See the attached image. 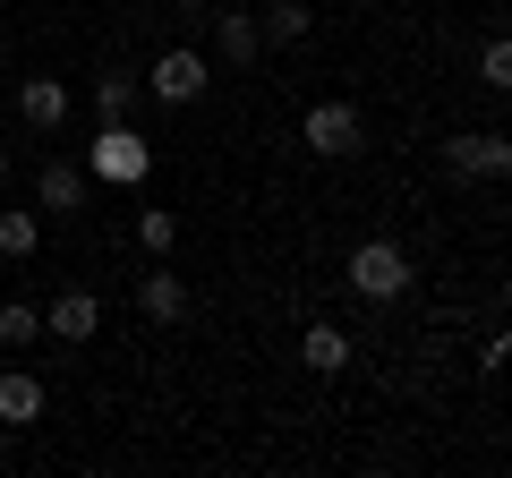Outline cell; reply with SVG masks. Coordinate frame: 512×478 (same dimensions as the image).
Listing matches in <instances>:
<instances>
[{"instance_id": "obj_11", "label": "cell", "mask_w": 512, "mask_h": 478, "mask_svg": "<svg viewBox=\"0 0 512 478\" xmlns=\"http://www.w3.org/2000/svg\"><path fill=\"white\" fill-rule=\"evenodd\" d=\"M35 197H43V214H77L86 205V163H43Z\"/></svg>"}, {"instance_id": "obj_4", "label": "cell", "mask_w": 512, "mask_h": 478, "mask_svg": "<svg viewBox=\"0 0 512 478\" xmlns=\"http://www.w3.org/2000/svg\"><path fill=\"white\" fill-rule=\"evenodd\" d=\"M205 86H214L205 52H163V60H154V77H146V94H154V103H171V111H188Z\"/></svg>"}, {"instance_id": "obj_7", "label": "cell", "mask_w": 512, "mask_h": 478, "mask_svg": "<svg viewBox=\"0 0 512 478\" xmlns=\"http://www.w3.org/2000/svg\"><path fill=\"white\" fill-rule=\"evenodd\" d=\"M137 308H146L154 325H188V282L171 274V265H154V274L137 282Z\"/></svg>"}, {"instance_id": "obj_19", "label": "cell", "mask_w": 512, "mask_h": 478, "mask_svg": "<svg viewBox=\"0 0 512 478\" xmlns=\"http://www.w3.org/2000/svg\"><path fill=\"white\" fill-rule=\"evenodd\" d=\"M0 180H9V154H0Z\"/></svg>"}, {"instance_id": "obj_20", "label": "cell", "mask_w": 512, "mask_h": 478, "mask_svg": "<svg viewBox=\"0 0 512 478\" xmlns=\"http://www.w3.org/2000/svg\"><path fill=\"white\" fill-rule=\"evenodd\" d=\"M180 9H205V0H180Z\"/></svg>"}, {"instance_id": "obj_6", "label": "cell", "mask_w": 512, "mask_h": 478, "mask_svg": "<svg viewBox=\"0 0 512 478\" xmlns=\"http://www.w3.org/2000/svg\"><path fill=\"white\" fill-rule=\"evenodd\" d=\"M94 325H103V299L94 291H60L43 308V333H60V342H94Z\"/></svg>"}, {"instance_id": "obj_2", "label": "cell", "mask_w": 512, "mask_h": 478, "mask_svg": "<svg viewBox=\"0 0 512 478\" xmlns=\"http://www.w3.org/2000/svg\"><path fill=\"white\" fill-rule=\"evenodd\" d=\"M350 291L376 299V308H393V299L410 291V257L393 239H359V248H350Z\"/></svg>"}, {"instance_id": "obj_14", "label": "cell", "mask_w": 512, "mask_h": 478, "mask_svg": "<svg viewBox=\"0 0 512 478\" xmlns=\"http://www.w3.org/2000/svg\"><path fill=\"white\" fill-rule=\"evenodd\" d=\"M308 35H316L308 0H274V9H265V43H308Z\"/></svg>"}, {"instance_id": "obj_12", "label": "cell", "mask_w": 512, "mask_h": 478, "mask_svg": "<svg viewBox=\"0 0 512 478\" xmlns=\"http://www.w3.org/2000/svg\"><path fill=\"white\" fill-rule=\"evenodd\" d=\"M256 43H265V26H256L248 9H222V26H214V52L231 60V69H248V60H256Z\"/></svg>"}, {"instance_id": "obj_18", "label": "cell", "mask_w": 512, "mask_h": 478, "mask_svg": "<svg viewBox=\"0 0 512 478\" xmlns=\"http://www.w3.org/2000/svg\"><path fill=\"white\" fill-rule=\"evenodd\" d=\"M478 86H495V94L512 86V43H504V35H495L487 52H478Z\"/></svg>"}, {"instance_id": "obj_9", "label": "cell", "mask_w": 512, "mask_h": 478, "mask_svg": "<svg viewBox=\"0 0 512 478\" xmlns=\"http://www.w3.org/2000/svg\"><path fill=\"white\" fill-rule=\"evenodd\" d=\"M299 359H308L316 376H342V368H350V333L333 325V316H316V325L299 333Z\"/></svg>"}, {"instance_id": "obj_8", "label": "cell", "mask_w": 512, "mask_h": 478, "mask_svg": "<svg viewBox=\"0 0 512 478\" xmlns=\"http://www.w3.org/2000/svg\"><path fill=\"white\" fill-rule=\"evenodd\" d=\"M18 120L26 129H60V120H69V86H60V77H26L18 86Z\"/></svg>"}, {"instance_id": "obj_1", "label": "cell", "mask_w": 512, "mask_h": 478, "mask_svg": "<svg viewBox=\"0 0 512 478\" xmlns=\"http://www.w3.org/2000/svg\"><path fill=\"white\" fill-rule=\"evenodd\" d=\"M86 180H111V188H146L154 180V137H137L128 120H103L86 146Z\"/></svg>"}, {"instance_id": "obj_16", "label": "cell", "mask_w": 512, "mask_h": 478, "mask_svg": "<svg viewBox=\"0 0 512 478\" xmlns=\"http://www.w3.org/2000/svg\"><path fill=\"white\" fill-rule=\"evenodd\" d=\"M137 239H146L154 257H171V248H180V214H171V205H146V214H137Z\"/></svg>"}, {"instance_id": "obj_15", "label": "cell", "mask_w": 512, "mask_h": 478, "mask_svg": "<svg viewBox=\"0 0 512 478\" xmlns=\"http://www.w3.org/2000/svg\"><path fill=\"white\" fill-rule=\"evenodd\" d=\"M43 342V308H26V299H0V350H26Z\"/></svg>"}, {"instance_id": "obj_10", "label": "cell", "mask_w": 512, "mask_h": 478, "mask_svg": "<svg viewBox=\"0 0 512 478\" xmlns=\"http://www.w3.org/2000/svg\"><path fill=\"white\" fill-rule=\"evenodd\" d=\"M35 419H43V376L9 368L0 376V427H35Z\"/></svg>"}, {"instance_id": "obj_3", "label": "cell", "mask_w": 512, "mask_h": 478, "mask_svg": "<svg viewBox=\"0 0 512 478\" xmlns=\"http://www.w3.org/2000/svg\"><path fill=\"white\" fill-rule=\"evenodd\" d=\"M444 171H453V180H504L512 171V146L495 129H461L453 146H444Z\"/></svg>"}, {"instance_id": "obj_13", "label": "cell", "mask_w": 512, "mask_h": 478, "mask_svg": "<svg viewBox=\"0 0 512 478\" xmlns=\"http://www.w3.org/2000/svg\"><path fill=\"white\" fill-rule=\"evenodd\" d=\"M137 94H146V77H128V69L94 77V120H128V111H137Z\"/></svg>"}, {"instance_id": "obj_5", "label": "cell", "mask_w": 512, "mask_h": 478, "mask_svg": "<svg viewBox=\"0 0 512 478\" xmlns=\"http://www.w3.org/2000/svg\"><path fill=\"white\" fill-rule=\"evenodd\" d=\"M299 137H308L325 163H342V154H359V137H367V129H359V111H350V103H308Z\"/></svg>"}, {"instance_id": "obj_17", "label": "cell", "mask_w": 512, "mask_h": 478, "mask_svg": "<svg viewBox=\"0 0 512 478\" xmlns=\"http://www.w3.org/2000/svg\"><path fill=\"white\" fill-rule=\"evenodd\" d=\"M43 248V222L35 214H0V257H35Z\"/></svg>"}]
</instances>
